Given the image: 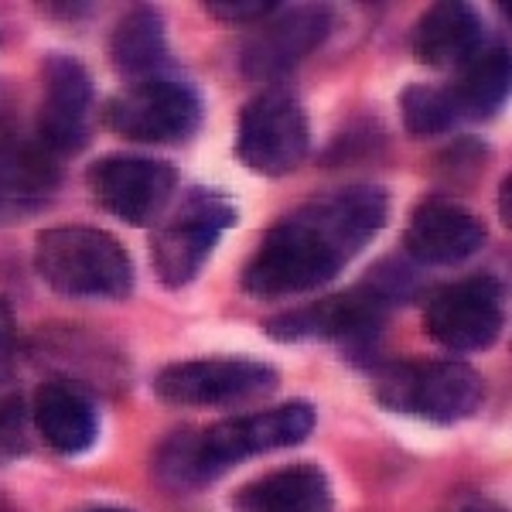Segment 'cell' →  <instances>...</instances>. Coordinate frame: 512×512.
Returning <instances> with one entry per match:
<instances>
[{
    "mask_svg": "<svg viewBox=\"0 0 512 512\" xmlns=\"http://www.w3.org/2000/svg\"><path fill=\"white\" fill-rule=\"evenodd\" d=\"M86 185L103 212L130 222V226H151L175 195L178 171L171 161L110 154L89 168Z\"/></svg>",
    "mask_w": 512,
    "mask_h": 512,
    "instance_id": "8fae6325",
    "label": "cell"
},
{
    "mask_svg": "<svg viewBox=\"0 0 512 512\" xmlns=\"http://www.w3.org/2000/svg\"><path fill=\"white\" fill-rule=\"evenodd\" d=\"M28 400L21 386L11 379H0V465H11L28 451Z\"/></svg>",
    "mask_w": 512,
    "mask_h": 512,
    "instance_id": "7402d4cb",
    "label": "cell"
},
{
    "mask_svg": "<svg viewBox=\"0 0 512 512\" xmlns=\"http://www.w3.org/2000/svg\"><path fill=\"white\" fill-rule=\"evenodd\" d=\"M86 512H127V509H117V506H93V509H86Z\"/></svg>",
    "mask_w": 512,
    "mask_h": 512,
    "instance_id": "484cf974",
    "label": "cell"
},
{
    "mask_svg": "<svg viewBox=\"0 0 512 512\" xmlns=\"http://www.w3.org/2000/svg\"><path fill=\"white\" fill-rule=\"evenodd\" d=\"M205 11L219 21H229V24H243V21H263L277 11V4L270 0H212L205 4Z\"/></svg>",
    "mask_w": 512,
    "mask_h": 512,
    "instance_id": "603a6c76",
    "label": "cell"
},
{
    "mask_svg": "<svg viewBox=\"0 0 512 512\" xmlns=\"http://www.w3.org/2000/svg\"><path fill=\"white\" fill-rule=\"evenodd\" d=\"M451 512H502L495 502H482V499H472V502H461L458 509H451Z\"/></svg>",
    "mask_w": 512,
    "mask_h": 512,
    "instance_id": "d4e9b609",
    "label": "cell"
},
{
    "mask_svg": "<svg viewBox=\"0 0 512 512\" xmlns=\"http://www.w3.org/2000/svg\"><path fill=\"white\" fill-rule=\"evenodd\" d=\"M424 328L451 352H485L506 328V291L499 277L472 274L441 287L424 308Z\"/></svg>",
    "mask_w": 512,
    "mask_h": 512,
    "instance_id": "ba28073f",
    "label": "cell"
},
{
    "mask_svg": "<svg viewBox=\"0 0 512 512\" xmlns=\"http://www.w3.org/2000/svg\"><path fill=\"white\" fill-rule=\"evenodd\" d=\"M400 117L414 137H434V134L451 130L454 123H461L458 110H454V103H451L448 86H427V82H417V86L403 89Z\"/></svg>",
    "mask_w": 512,
    "mask_h": 512,
    "instance_id": "44dd1931",
    "label": "cell"
},
{
    "mask_svg": "<svg viewBox=\"0 0 512 512\" xmlns=\"http://www.w3.org/2000/svg\"><path fill=\"white\" fill-rule=\"evenodd\" d=\"M311 147L304 106L291 89L270 86L256 93L239 113L236 154L253 175L284 178L301 168Z\"/></svg>",
    "mask_w": 512,
    "mask_h": 512,
    "instance_id": "52a82bcc",
    "label": "cell"
},
{
    "mask_svg": "<svg viewBox=\"0 0 512 512\" xmlns=\"http://www.w3.org/2000/svg\"><path fill=\"white\" fill-rule=\"evenodd\" d=\"M103 120L113 134L137 144H181L202 123V96L188 82H137L106 103Z\"/></svg>",
    "mask_w": 512,
    "mask_h": 512,
    "instance_id": "9c48e42d",
    "label": "cell"
},
{
    "mask_svg": "<svg viewBox=\"0 0 512 512\" xmlns=\"http://www.w3.org/2000/svg\"><path fill=\"white\" fill-rule=\"evenodd\" d=\"M38 277L62 297L123 301L134 291V263L113 233L89 226L45 229L35 243Z\"/></svg>",
    "mask_w": 512,
    "mask_h": 512,
    "instance_id": "277c9868",
    "label": "cell"
},
{
    "mask_svg": "<svg viewBox=\"0 0 512 512\" xmlns=\"http://www.w3.org/2000/svg\"><path fill=\"white\" fill-rule=\"evenodd\" d=\"M512 82V62L506 48H485L461 69V76L448 82L451 103L458 120H489L502 110Z\"/></svg>",
    "mask_w": 512,
    "mask_h": 512,
    "instance_id": "ffe728a7",
    "label": "cell"
},
{
    "mask_svg": "<svg viewBox=\"0 0 512 512\" xmlns=\"http://www.w3.org/2000/svg\"><path fill=\"white\" fill-rule=\"evenodd\" d=\"M277 390V369L256 359H188L154 376V393L171 407H233Z\"/></svg>",
    "mask_w": 512,
    "mask_h": 512,
    "instance_id": "30bf717a",
    "label": "cell"
},
{
    "mask_svg": "<svg viewBox=\"0 0 512 512\" xmlns=\"http://www.w3.org/2000/svg\"><path fill=\"white\" fill-rule=\"evenodd\" d=\"M332 31V14L325 7H294L274 11L243 48V72L256 82H270L297 69L308 55L325 45Z\"/></svg>",
    "mask_w": 512,
    "mask_h": 512,
    "instance_id": "4fadbf2b",
    "label": "cell"
},
{
    "mask_svg": "<svg viewBox=\"0 0 512 512\" xmlns=\"http://www.w3.org/2000/svg\"><path fill=\"white\" fill-rule=\"evenodd\" d=\"M417 277L403 263H379L352 291L332 294L325 301L304 304L263 321V332L277 342H345L366 345L383 328L396 304L410 301Z\"/></svg>",
    "mask_w": 512,
    "mask_h": 512,
    "instance_id": "3957f363",
    "label": "cell"
},
{
    "mask_svg": "<svg viewBox=\"0 0 512 512\" xmlns=\"http://www.w3.org/2000/svg\"><path fill=\"white\" fill-rule=\"evenodd\" d=\"M59 181L55 158L21 134V113L14 93L0 86V205H28L45 198Z\"/></svg>",
    "mask_w": 512,
    "mask_h": 512,
    "instance_id": "9a60e30c",
    "label": "cell"
},
{
    "mask_svg": "<svg viewBox=\"0 0 512 512\" xmlns=\"http://www.w3.org/2000/svg\"><path fill=\"white\" fill-rule=\"evenodd\" d=\"M311 431H315V407L304 400L280 403L260 414L222 420L198 431H178L164 437L154 454V478L171 492H188L209 485L239 461L301 444Z\"/></svg>",
    "mask_w": 512,
    "mask_h": 512,
    "instance_id": "7a4b0ae2",
    "label": "cell"
},
{
    "mask_svg": "<svg viewBox=\"0 0 512 512\" xmlns=\"http://www.w3.org/2000/svg\"><path fill=\"white\" fill-rule=\"evenodd\" d=\"M485 45V21L472 4H434L414 28V55L431 69H465Z\"/></svg>",
    "mask_w": 512,
    "mask_h": 512,
    "instance_id": "2e32d148",
    "label": "cell"
},
{
    "mask_svg": "<svg viewBox=\"0 0 512 512\" xmlns=\"http://www.w3.org/2000/svg\"><path fill=\"white\" fill-rule=\"evenodd\" d=\"M110 59L123 79L151 82L168 65V35H164V18L154 7H137L123 14L110 38Z\"/></svg>",
    "mask_w": 512,
    "mask_h": 512,
    "instance_id": "d6986e66",
    "label": "cell"
},
{
    "mask_svg": "<svg viewBox=\"0 0 512 512\" xmlns=\"http://www.w3.org/2000/svg\"><path fill=\"white\" fill-rule=\"evenodd\" d=\"M390 219L379 185H349L294 209L260 239L243 270V291L260 301L308 294L366 250Z\"/></svg>",
    "mask_w": 512,
    "mask_h": 512,
    "instance_id": "6da1fadb",
    "label": "cell"
},
{
    "mask_svg": "<svg viewBox=\"0 0 512 512\" xmlns=\"http://www.w3.org/2000/svg\"><path fill=\"white\" fill-rule=\"evenodd\" d=\"M485 222L451 198H424L403 236L407 256L424 267H454L485 246Z\"/></svg>",
    "mask_w": 512,
    "mask_h": 512,
    "instance_id": "5bb4252c",
    "label": "cell"
},
{
    "mask_svg": "<svg viewBox=\"0 0 512 512\" xmlns=\"http://www.w3.org/2000/svg\"><path fill=\"white\" fill-rule=\"evenodd\" d=\"M93 123V76L72 55H48L41 69L38 144L55 161L76 154Z\"/></svg>",
    "mask_w": 512,
    "mask_h": 512,
    "instance_id": "7c38bea8",
    "label": "cell"
},
{
    "mask_svg": "<svg viewBox=\"0 0 512 512\" xmlns=\"http://www.w3.org/2000/svg\"><path fill=\"white\" fill-rule=\"evenodd\" d=\"M332 482L318 465H284L246 482L236 492L233 512H328Z\"/></svg>",
    "mask_w": 512,
    "mask_h": 512,
    "instance_id": "ac0fdd59",
    "label": "cell"
},
{
    "mask_svg": "<svg viewBox=\"0 0 512 512\" xmlns=\"http://www.w3.org/2000/svg\"><path fill=\"white\" fill-rule=\"evenodd\" d=\"M373 396L390 414L427 424H461L485 403V379L465 362L410 359L379 369Z\"/></svg>",
    "mask_w": 512,
    "mask_h": 512,
    "instance_id": "5b68a950",
    "label": "cell"
},
{
    "mask_svg": "<svg viewBox=\"0 0 512 512\" xmlns=\"http://www.w3.org/2000/svg\"><path fill=\"white\" fill-rule=\"evenodd\" d=\"M14 349H18V318H14L11 301L0 297V369L14 359Z\"/></svg>",
    "mask_w": 512,
    "mask_h": 512,
    "instance_id": "cb8c5ba5",
    "label": "cell"
},
{
    "mask_svg": "<svg viewBox=\"0 0 512 512\" xmlns=\"http://www.w3.org/2000/svg\"><path fill=\"white\" fill-rule=\"evenodd\" d=\"M236 219L239 209L226 195L205 192V188L188 192L178 212L164 222L151 243V263L161 284L171 291L192 284L209 263V256L216 253L219 239L236 226Z\"/></svg>",
    "mask_w": 512,
    "mask_h": 512,
    "instance_id": "8992f818",
    "label": "cell"
},
{
    "mask_svg": "<svg viewBox=\"0 0 512 512\" xmlns=\"http://www.w3.org/2000/svg\"><path fill=\"white\" fill-rule=\"evenodd\" d=\"M31 420L48 441V448L59 454H82L99 437V414L89 393L72 379H52L35 396Z\"/></svg>",
    "mask_w": 512,
    "mask_h": 512,
    "instance_id": "e0dca14e",
    "label": "cell"
}]
</instances>
